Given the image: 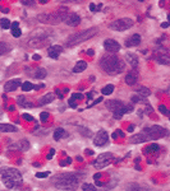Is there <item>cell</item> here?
I'll use <instances>...</instances> for the list:
<instances>
[{"label": "cell", "mask_w": 170, "mask_h": 191, "mask_svg": "<svg viewBox=\"0 0 170 191\" xmlns=\"http://www.w3.org/2000/svg\"><path fill=\"white\" fill-rule=\"evenodd\" d=\"M71 163H72V159L68 158V159H65V161H63L60 164H61V166H67V164H71Z\"/></svg>", "instance_id": "ee69618b"}, {"label": "cell", "mask_w": 170, "mask_h": 191, "mask_svg": "<svg viewBox=\"0 0 170 191\" xmlns=\"http://www.w3.org/2000/svg\"><path fill=\"white\" fill-rule=\"evenodd\" d=\"M104 47H105V50L109 51V52H118L120 50V45L115 40H111V38L105 40Z\"/></svg>", "instance_id": "9c48e42d"}, {"label": "cell", "mask_w": 170, "mask_h": 191, "mask_svg": "<svg viewBox=\"0 0 170 191\" xmlns=\"http://www.w3.org/2000/svg\"><path fill=\"white\" fill-rule=\"evenodd\" d=\"M67 134H65V131L64 129H61V127H59V129H56L55 132H54V139L55 140H60L61 138H64Z\"/></svg>", "instance_id": "4316f807"}, {"label": "cell", "mask_w": 170, "mask_h": 191, "mask_svg": "<svg viewBox=\"0 0 170 191\" xmlns=\"http://www.w3.org/2000/svg\"><path fill=\"white\" fill-rule=\"evenodd\" d=\"M78 130L81 131V134H82L83 136H86V138L91 136V130H90V129H87V127H82V126H78Z\"/></svg>", "instance_id": "4dcf8cb0"}, {"label": "cell", "mask_w": 170, "mask_h": 191, "mask_svg": "<svg viewBox=\"0 0 170 191\" xmlns=\"http://www.w3.org/2000/svg\"><path fill=\"white\" fill-rule=\"evenodd\" d=\"M61 52H63V47L61 46H58V45L50 46L49 49H47V55H49L51 59H58Z\"/></svg>", "instance_id": "4fadbf2b"}, {"label": "cell", "mask_w": 170, "mask_h": 191, "mask_svg": "<svg viewBox=\"0 0 170 191\" xmlns=\"http://www.w3.org/2000/svg\"><path fill=\"white\" fill-rule=\"evenodd\" d=\"M23 119L27 120V121H35V119H33L31 115H28V114H24V115H23Z\"/></svg>", "instance_id": "7bdbcfd3"}, {"label": "cell", "mask_w": 170, "mask_h": 191, "mask_svg": "<svg viewBox=\"0 0 170 191\" xmlns=\"http://www.w3.org/2000/svg\"><path fill=\"white\" fill-rule=\"evenodd\" d=\"M17 102H18V105L20 106V107H32V106H33L31 102H28V101L23 96H19L18 99H17Z\"/></svg>", "instance_id": "d4e9b609"}, {"label": "cell", "mask_w": 170, "mask_h": 191, "mask_svg": "<svg viewBox=\"0 0 170 191\" xmlns=\"http://www.w3.org/2000/svg\"><path fill=\"white\" fill-rule=\"evenodd\" d=\"M0 131L2 132H14L17 131V127L10 124H0Z\"/></svg>", "instance_id": "44dd1931"}, {"label": "cell", "mask_w": 170, "mask_h": 191, "mask_svg": "<svg viewBox=\"0 0 170 191\" xmlns=\"http://www.w3.org/2000/svg\"><path fill=\"white\" fill-rule=\"evenodd\" d=\"M82 174L78 173H60L52 178V185L60 190H76L81 182Z\"/></svg>", "instance_id": "6da1fadb"}, {"label": "cell", "mask_w": 170, "mask_h": 191, "mask_svg": "<svg viewBox=\"0 0 170 191\" xmlns=\"http://www.w3.org/2000/svg\"><path fill=\"white\" fill-rule=\"evenodd\" d=\"M82 190L83 191H96V187L91 183H83L82 185Z\"/></svg>", "instance_id": "1f68e13d"}, {"label": "cell", "mask_w": 170, "mask_h": 191, "mask_svg": "<svg viewBox=\"0 0 170 191\" xmlns=\"http://www.w3.org/2000/svg\"><path fill=\"white\" fill-rule=\"evenodd\" d=\"M118 136H124V134H123V132H119V130H118L116 132L113 134V138H118Z\"/></svg>", "instance_id": "bcb514c9"}, {"label": "cell", "mask_w": 170, "mask_h": 191, "mask_svg": "<svg viewBox=\"0 0 170 191\" xmlns=\"http://www.w3.org/2000/svg\"><path fill=\"white\" fill-rule=\"evenodd\" d=\"M161 27H162V28H168V27H169V23H166V22H165V23H162V24H161Z\"/></svg>", "instance_id": "f907efd6"}, {"label": "cell", "mask_w": 170, "mask_h": 191, "mask_svg": "<svg viewBox=\"0 0 170 191\" xmlns=\"http://www.w3.org/2000/svg\"><path fill=\"white\" fill-rule=\"evenodd\" d=\"M87 54H88V55H91V56H92V55H93V51H92V50H90V51H87Z\"/></svg>", "instance_id": "816d5d0a"}, {"label": "cell", "mask_w": 170, "mask_h": 191, "mask_svg": "<svg viewBox=\"0 0 170 191\" xmlns=\"http://www.w3.org/2000/svg\"><path fill=\"white\" fill-rule=\"evenodd\" d=\"M157 62L164 64V65H169V64H170V57L168 55V51H165L164 54H160L157 56Z\"/></svg>", "instance_id": "7402d4cb"}, {"label": "cell", "mask_w": 170, "mask_h": 191, "mask_svg": "<svg viewBox=\"0 0 170 191\" xmlns=\"http://www.w3.org/2000/svg\"><path fill=\"white\" fill-rule=\"evenodd\" d=\"M10 51V45L7 44V42H0V56L8 54Z\"/></svg>", "instance_id": "484cf974"}, {"label": "cell", "mask_w": 170, "mask_h": 191, "mask_svg": "<svg viewBox=\"0 0 170 191\" xmlns=\"http://www.w3.org/2000/svg\"><path fill=\"white\" fill-rule=\"evenodd\" d=\"M113 92H114V86H113V84L105 86V87L101 89V93H102L104 96H109V94H111Z\"/></svg>", "instance_id": "83f0119b"}, {"label": "cell", "mask_w": 170, "mask_h": 191, "mask_svg": "<svg viewBox=\"0 0 170 191\" xmlns=\"http://www.w3.org/2000/svg\"><path fill=\"white\" fill-rule=\"evenodd\" d=\"M159 150V145L157 144H151L150 147L147 148V152H151V153H155Z\"/></svg>", "instance_id": "e575fe53"}, {"label": "cell", "mask_w": 170, "mask_h": 191, "mask_svg": "<svg viewBox=\"0 0 170 191\" xmlns=\"http://www.w3.org/2000/svg\"><path fill=\"white\" fill-rule=\"evenodd\" d=\"M32 57H33V60H40V59H41V56H40V55H37V54H35Z\"/></svg>", "instance_id": "681fc988"}, {"label": "cell", "mask_w": 170, "mask_h": 191, "mask_svg": "<svg viewBox=\"0 0 170 191\" xmlns=\"http://www.w3.org/2000/svg\"><path fill=\"white\" fill-rule=\"evenodd\" d=\"M123 106H124V103L121 102V101H118V99H111V101H108V102H106V107H108L110 111H113V112L115 110L123 107Z\"/></svg>", "instance_id": "2e32d148"}, {"label": "cell", "mask_w": 170, "mask_h": 191, "mask_svg": "<svg viewBox=\"0 0 170 191\" xmlns=\"http://www.w3.org/2000/svg\"><path fill=\"white\" fill-rule=\"evenodd\" d=\"M143 134L146 135L147 140H156V139H160V138H164L168 135V131L164 127L159 126V125H153L148 129H145L143 130Z\"/></svg>", "instance_id": "5b68a950"}, {"label": "cell", "mask_w": 170, "mask_h": 191, "mask_svg": "<svg viewBox=\"0 0 170 191\" xmlns=\"http://www.w3.org/2000/svg\"><path fill=\"white\" fill-rule=\"evenodd\" d=\"M52 101H54V94H52V93H47V94L44 96V97L40 98L39 105L40 106H44V105H47V103H51Z\"/></svg>", "instance_id": "d6986e66"}, {"label": "cell", "mask_w": 170, "mask_h": 191, "mask_svg": "<svg viewBox=\"0 0 170 191\" xmlns=\"http://www.w3.org/2000/svg\"><path fill=\"white\" fill-rule=\"evenodd\" d=\"M10 28H12V29L19 28V23H18V22H14V23H12V24H10Z\"/></svg>", "instance_id": "f6af8a7d"}, {"label": "cell", "mask_w": 170, "mask_h": 191, "mask_svg": "<svg viewBox=\"0 0 170 191\" xmlns=\"http://www.w3.org/2000/svg\"><path fill=\"white\" fill-rule=\"evenodd\" d=\"M22 3V5H26V7H32V5H35L36 4V2H32V0H23V2H20Z\"/></svg>", "instance_id": "74e56055"}, {"label": "cell", "mask_w": 170, "mask_h": 191, "mask_svg": "<svg viewBox=\"0 0 170 191\" xmlns=\"http://www.w3.org/2000/svg\"><path fill=\"white\" fill-rule=\"evenodd\" d=\"M100 66L106 73L110 75H115L124 70L125 64L123 60H120L118 56L115 55H106L100 60Z\"/></svg>", "instance_id": "7a4b0ae2"}, {"label": "cell", "mask_w": 170, "mask_h": 191, "mask_svg": "<svg viewBox=\"0 0 170 191\" xmlns=\"http://www.w3.org/2000/svg\"><path fill=\"white\" fill-rule=\"evenodd\" d=\"M50 174V172L47 171V172H39V173H36V177L37 178H45V177H47Z\"/></svg>", "instance_id": "8d00e7d4"}, {"label": "cell", "mask_w": 170, "mask_h": 191, "mask_svg": "<svg viewBox=\"0 0 170 191\" xmlns=\"http://www.w3.org/2000/svg\"><path fill=\"white\" fill-rule=\"evenodd\" d=\"M108 141H109V135H108V132H106L105 130H100L96 136H95V139H93V144L96 145V147H104L108 144Z\"/></svg>", "instance_id": "ba28073f"}, {"label": "cell", "mask_w": 170, "mask_h": 191, "mask_svg": "<svg viewBox=\"0 0 170 191\" xmlns=\"http://www.w3.org/2000/svg\"><path fill=\"white\" fill-rule=\"evenodd\" d=\"M68 103H69V106H71L72 108H76V107H77V102H76V101H74L73 98L69 99V101H68Z\"/></svg>", "instance_id": "60d3db41"}, {"label": "cell", "mask_w": 170, "mask_h": 191, "mask_svg": "<svg viewBox=\"0 0 170 191\" xmlns=\"http://www.w3.org/2000/svg\"><path fill=\"white\" fill-rule=\"evenodd\" d=\"M132 26H133V19L131 18H121V19H116L114 20L113 23H110V29L113 31H119V32H123L129 29Z\"/></svg>", "instance_id": "8992f818"}, {"label": "cell", "mask_w": 170, "mask_h": 191, "mask_svg": "<svg viewBox=\"0 0 170 191\" xmlns=\"http://www.w3.org/2000/svg\"><path fill=\"white\" fill-rule=\"evenodd\" d=\"M114 159V156L111 154V153H105V154H100L97 157V159L93 163V166L99 168V169H101V168H105L106 166H109V164L111 163V161Z\"/></svg>", "instance_id": "52a82bcc"}, {"label": "cell", "mask_w": 170, "mask_h": 191, "mask_svg": "<svg viewBox=\"0 0 170 191\" xmlns=\"http://www.w3.org/2000/svg\"><path fill=\"white\" fill-rule=\"evenodd\" d=\"M150 93H151L150 89L146 88V87H141V88L137 89V96H140V97H142V98L148 97V96H150Z\"/></svg>", "instance_id": "cb8c5ba5"}, {"label": "cell", "mask_w": 170, "mask_h": 191, "mask_svg": "<svg viewBox=\"0 0 170 191\" xmlns=\"http://www.w3.org/2000/svg\"><path fill=\"white\" fill-rule=\"evenodd\" d=\"M54 154H55V150L54 149H50V153H49V156H47V159H51Z\"/></svg>", "instance_id": "7dc6e473"}, {"label": "cell", "mask_w": 170, "mask_h": 191, "mask_svg": "<svg viewBox=\"0 0 170 191\" xmlns=\"http://www.w3.org/2000/svg\"><path fill=\"white\" fill-rule=\"evenodd\" d=\"M2 180L8 189H17L22 185V174L18 169L12 167H3L0 169Z\"/></svg>", "instance_id": "3957f363"}, {"label": "cell", "mask_w": 170, "mask_h": 191, "mask_svg": "<svg viewBox=\"0 0 170 191\" xmlns=\"http://www.w3.org/2000/svg\"><path fill=\"white\" fill-rule=\"evenodd\" d=\"M20 79H10V80H8L7 83H5V86H4V89L7 92H13L15 91L18 87H20Z\"/></svg>", "instance_id": "7c38bea8"}, {"label": "cell", "mask_w": 170, "mask_h": 191, "mask_svg": "<svg viewBox=\"0 0 170 191\" xmlns=\"http://www.w3.org/2000/svg\"><path fill=\"white\" fill-rule=\"evenodd\" d=\"M12 36L13 37H20V36H22V31H20V28L12 29Z\"/></svg>", "instance_id": "d590c367"}, {"label": "cell", "mask_w": 170, "mask_h": 191, "mask_svg": "<svg viewBox=\"0 0 170 191\" xmlns=\"http://www.w3.org/2000/svg\"><path fill=\"white\" fill-rule=\"evenodd\" d=\"M47 117H49V114H47V112H41V115H40L41 121H46Z\"/></svg>", "instance_id": "b9f144b4"}, {"label": "cell", "mask_w": 170, "mask_h": 191, "mask_svg": "<svg viewBox=\"0 0 170 191\" xmlns=\"http://www.w3.org/2000/svg\"><path fill=\"white\" fill-rule=\"evenodd\" d=\"M46 70L44 68H37V69H35V71H33V77L35 78H37V79H44L45 77H46Z\"/></svg>", "instance_id": "603a6c76"}, {"label": "cell", "mask_w": 170, "mask_h": 191, "mask_svg": "<svg viewBox=\"0 0 170 191\" xmlns=\"http://www.w3.org/2000/svg\"><path fill=\"white\" fill-rule=\"evenodd\" d=\"M97 32H99V29L95 28V27L90 28V29H86L83 32H79V33L73 35V36L69 37V38L67 40V42H65V45L68 47H73V46L78 45V44H81V42H84L86 40L91 38V37H93L95 35H97Z\"/></svg>", "instance_id": "277c9868"}, {"label": "cell", "mask_w": 170, "mask_h": 191, "mask_svg": "<svg viewBox=\"0 0 170 191\" xmlns=\"http://www.w3.org/2000/svg\"><path fill=\"white\" fill-rule=\"evenodd\" d=\"M101 101H102V97H99L97 99H95V102H93L92 105H90V106H95L96 103H100V102H101Z\"/></svg>", "instance_id": "c3c4849f"}, {"label": "cell", "mask_w": 170, "mask_h": 191, "mask_svg": "<svg viewBox=\"0 0 170 191\" xmlns=\"http://www.w3.org/2000/svg\"><path fill=\"white\" fill-rule=\"evenodd\" d=\"M20 87H22V91H24V92H30L32 89H35V86L31 82H26L23 84H20Z\"/></svg>", "instance_id": "f1b7e54d"}, {"label": "cell", "mask_w": 170, "mask_h": 191, "mask_svg": "<svg viewBox=\"0 0 170 191\" xmlns=\"http://www.w3.org/2000/svg\"><path fill=\"white\" fill-rule=\"evenodd\" d=\"M138 78H140V74H138V70H131L128 74L125 75V83L128 84V86H134L137 83Z\"/></svg>", "instance_id": "30bf717a"}, {"label": "cell", "mask_w": 170, "mask_h": 191, "mask_svg": "<svg viewBox=\"0 0 170 191\" xmlns=\"http://www.w3.org/2000/svg\"><path fill=\"white\" fill-rule=\"evenodd\" d=\"M100 8H101V4H99V5H96L95 3H91L90 4V10H91V12H99L100 10Z\"/></svg>", "instance_id": "d6a6232c"}, {"label": "cell", "mask_w": 170, "mask_h": 191, "mask_svg": "<svg viewBox=\"0 0 170 191\" xmlns=\"http://www.w3.org/2000/svg\"><path fill=\"white\" fill-rule=\"evenodd\" d=\"M140 44H141V36L140 35H132L129 38H127V41H125V46L127 47L138 46Z\"/></svg>", "instance_id": "5bb4252c"}, {"label": "cell", "mask_w": 170, "mask_h": 191, "mask_svg": "<svg viewBox=\"0 0 170 191\" xmlns=\"http://www.w3.org/2000/svg\"><path fill=\"white\" fill-rule=\"evenodd\" d=\"M141 101H145V98H142V97H140V96H133V97H132V102H133V103H137V102H141Z\"/></svg>", "instance_id": "ab89813d"}, {"label": "cell", "mask_w": 170, "mask_h": 191, "mask_svg": "<svg viewBox=\"0 0 170 191\" xmlns=\"http://www.w3.org/2000/svg\"><path fill=\"white\" fill-rule=\"evenodd\" d=\"M159 111H160V112H161L164 116H169V111H168V108H166L164 105H160V106H159Z\"/></svg>", "instance_id": "836d02e7"}, {"label": "cell", "mask_w": 170, "mask_h": 191, "mask_svg": "<svg viewBox=\"0 0 170 191\" xmlns=\"http://www.w3.org/2000/svg\"><path fill=\"white\" fill-rule=\"evenodd\" d=\"M86 68H87V62L86 61H78L76 65H74V68H73V73H82V71H84L86 70Z\"/></svg>", "instance_id": "ffe728a7"}, {"label": "cell", "mask_w": 170, "mask_h": 191, "mask_svg": "<svg viewBox=\"0 0 170 191\" xmlns=\"http://www.w3.org/2000/svg\"><path fill=\"white\" fill-rule=\"evenodd\" d=\"M145 141H147V138L143 132H141V134H136V135L129 138V143H132V144H140V143H145Z\"/></svg>", "instance_id": "e0dca14e"}, {"label": "cell", "mask_w": 170, "mask_h": 191, "mask_svg": "<svg viewBox=\"0 0 170 191\" xmlns=\"http://www.w3.org/2000/svg\"><path fill=\"white\" fill-rule=\"evenodd\" d=\"M10 20L7 19V18H2L0 19V27H2L3 29H9L10 28Z\"/></svg>", "instance_id": "f546056e"}, {"label": "cell", "mask_w": 170, "mask_h": 191, "mask_svg": "<svg viewBox=\"0 0 170 191\" xmlns=\"http://www.w3.org/2000/svg\"><path fill=\"white\" fill-rule=\"evenodd\" d=\"M65 23L68 26H71V27H76V26H78L79 23H81V17H79L78 14H76V13H71V14L67 15Z\"/></svg>", "instance_id": "8fae6325"}, {"label": "cell", "mask_w": 170, "mask_h": 191, "mask_svg": "<svg viewBox=\"0 0 170 191\" xmlns=\"http://www.w3.org/2000/svg\"><path fill=\"white\" fill-rule=\"evenodd\" d=\"M132 108H133V107H132V106H123V107H120V108H118V110H115L114 111V117L115 119H120L121 117V116H123L124 114H129V112H132Z\"/></svg>", "instance_id": "9a60e30c"}, {"label": "cell", "mask_w": 170, "mask_h": 191, "mask_svg": "<svg viewBox=\"0 0 170 191\" xmlns=\"http://www.w3.org/2000/svg\"><path fill=\"white\" fill-rule=\"evenodd\" d=\"M125 59H127V61H128L134 69L138 66V64H140V61H138V57L136 55H133V54H129V52H128V54H125Z\"/></svg>", "instance_id": "ac0fdd59"}, {"label": "cell", "mask_w": 170, "mask_h": 191, "mask_svg": "<svg viewBox=\"0 0 170 191\" xmlns=\"http://www.w3.org/2000/svg\"><path fill=\"white\" fill-rule=\"evenodd\" d=\"M72 98H73L74 101H81V99L83 98V96H82L81 93H73V94H72Z\"/></svg>", "instance_id": "f35d334b"}]
</instances>
